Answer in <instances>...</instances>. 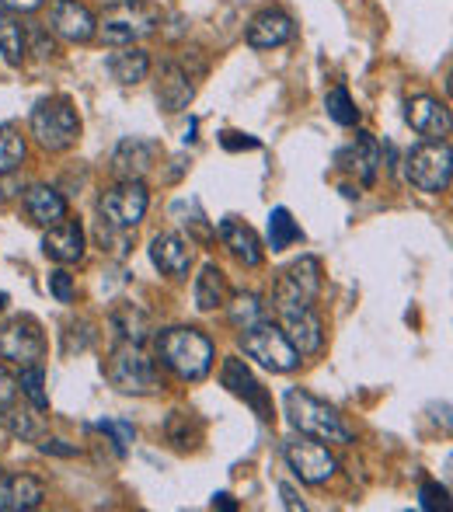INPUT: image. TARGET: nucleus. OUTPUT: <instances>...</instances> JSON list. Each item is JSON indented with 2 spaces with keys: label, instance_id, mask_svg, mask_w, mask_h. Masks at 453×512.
I'll return each mask as SVG.
<instances>
[{
  "label": "nucleus",
  "instance_id": "f257e3e1",
  "mask_svg": "<svg viewBox=\"0 0 453 512\" xmlns=\"http://www.w3.org/2000/svg\"><path fill=\"white\" fill-rule=\"evenodd\" d=\"M157 359L178 380H203L210 377L217 349L210 335H203L199 328H168L157 335Z\"/></svg>",
  "mask_w": 453,
  "mask_h": 512
},
{
  "label": "nucleus",
  "instance_id": "f03ea898",
  "mask_svg": "<svg viewBox=\"0 0 453 512\" xmlns=\"http://www.w3.org/2000/svg\"><path fill=\"white\" fill-rule=\"evenodd\" d=\"M283 408H286L290 425L300 432V436H311V439H318V443H352L349 422H345L328 401L293 387V391H286Z\"/></svg>",
  "mask_w": 453,
  "mask_h": 512
},
{
  "label": "nucleus",
  "instance_id": "7ed1b4c3",
  "mask_svg": "<svg viewBox=\"0 0 453 512\" xmlns=\"http://www.w3.org/2000/svg\"><path fill=\"white\" fill-rule=\"evenodd\" d=\"M164 21L161 7L147 4V0H115L98 18V32L109 46H136L140 39L157 32Z\"/></svg>",
  "mask_w": 453,
  "mask_h": 512
},
{
  "label": "nucleus",
  "instance_id": "20e7f679",
  "mask_svg": "<svg viewBox=\"0 0 453 512\" xmlns=\"http://www.w3.org/2000/svg\"><path fill=\"white\" fill-rule=\"evenodd\" d=\"M105 377L115 391L122 394H136V398H147V394L161 391V373L157 363L143 352V345L136 342H119L112 349L109 363H105Z\"/></svg>",
  "mask_w": 453,
  "mask_h": 512
},
{
  "label": "nucleus",
  "instance_id": "39448f33",
  "mask_svg": "<svg viewBox=\"0 0 453 512\" xmlns=\"http://www.w3.org/2000/svg\"><path fill=\"white\" fill-rule=\"evenodd\" d=\"M32 136L49 154H63V150L74 147L77 136H81V115H77L74 102L63 95L42 98L32 108Z\"/></svg>",
  "mask_w": 453,
  "mask_h": 512
},
{
  "label": "nucleus",
  "instance_id": "423d86ee",
  "mask_svg": "<svg viewBox=\"0 0 453 512\" xmlns=\"http://www.w3.org/2000/svg\"><path fill=\"white\" fill-rule=\"evenodd\" d=\"M241 349L248 359H255L258 366L272 373H293L300 366V352L290 345V338L283 335V328L272 321H258L251 328L241 331Z\"/></svg>",
  "mask_w": 453,
  "mask_h": 512
},
{
  "label": "nucleus",
  "instance_id": "0eeeda50",
  "mask_svg": "<svg viewBox=\"0 0 453 512\" xmlns=\"http://www.w3.org/2000/svg\"><path fill=\"white\" fill-rule=\"evenodd\" d=\"M321 297V262L314 255H304L297 262H290L276 276L272 286V304L283 314V310H300L314 307V300Z\"/></svg>",
  "mask_w": 453,
  "mask_h": 512
},
{
  "label": "nucleus",
  "instance_id": "6e6552de",
  "mask_svg": "<svg viewBox=\"0 0 453 512\" xmlns=\"http://www.w3.org/2000/svg\"><path fill=\"white\" fill-rule=\"evenodd\" d=\"M405 175L408 182L415 185L419 192H447L450 189V175H453V150L450 140H436V143H422L408 154L405 161Z\"/></svg>",
  "mask_w": 453,
  "mask_h": 512
},
{
  "label": "nucleus",
  "instance_id": "1a4fd4ad",
  "mask_svg": "<svg viewBox=\"0 0 453 512\" xmlns=\"http://www.w3.org/2000/svg\"><path fill=\"white\" fill-rule=\"evenodd\" d=\"M203 74H206V67H196V70L189 67V56H168V60L157 67V81H154L157 105H161L164 112H182V108H189Z\"/></svg>",
  "mask_w": 453,
  "mask_h": 512
},
{
  "label": "nucleus",
  "instance_id": "9d476101",
  "mask_svg": "<svg viewBox=\"0 0 453 512\" xmlns=\"http://www.w3.org/2000/svg\"><path fill=\"white\" fill-rule=\"evenodd\" d=\"M283 457L290 464V471L297 474L304 485H325L339 474V460L328 453V446H321L311 436H297L283 443Z\"/></svg>",
  "mask_w": 453,
  "mask_h": 512
},
{
  "label": "nucleus",
  "instance_id": "9b49d317",
  "mask_svg": "<svg viewBox=\"0 0 453 512\" xmlns=\"http://www.w3.org/2000/svg\"><path fill=\"white\" fill-rule=\"evenodd\" d=\"M0 359H11L18 366H32L46 359V335L42 324L28 314H18L0 324Z\"/></svg>",
  "mask_w": 453,
  "mask_h": 512
},
{
  "label": "nucleus",
  "instance_id": "f8f14e48",
  "mask_svg": "<svg viewBox=\"0 0 453 512\" xmlns=\"http://www.w3.org/2000/svg\"><path fill=\"white\" fill-rule=\"evenodd\" d=\"M147 206H150V192L143 182H119L115 189L105 192L98 199V216L102 223L109 227H119V230H136L147 216Z\"/></svg>",
  "mask_w": 453,
  "mask_h": 512
},
{
  "label": "nucleus",
  "instance_id": "ddd939ff",
  "mask_svg": "<svg viewBox=\"0 0 453 512\" xmlns=\"http://www.w3.org/2000/svg\"><path fill=\"white\" fill-rule=\"evenodd\" d=\"M157 157H164V147L157 140L126 136V140L112 150V175L119 178V182H143V178L154 171Z\"/></svg>",
  "mask_w": 453,
  "mask_h": 512
},
{
  "label": "nucleus",
  "instance_id": "4468645a",
  "mask_svg": "<svg viewBox=\"0 0 453 512\" xmlns=\"http://www.w3.org/2000/svg\"><path fill=\"white\" fill-rule=\"evenodd\" d=\"M335 164H339L345 175L356 178L359 185H373L380 175V168H384V147H380L377 136L356 133V140L335 154Z\"/></svg>",
  "mask_w": 453,
  "mask_h": 512
},
{
  "label": "nucleus",
  "instance_id": "2eb2a0df",
  "mask_svg": "<svg viewBox=\"0 0 453 512\" xmlns=\"http://www.w3.org/2000/svg\"><path fill=\"white\" fill-rule=\"evenodd\" d=\"M405 122L429 143L450 140V129H453L447 102H440V98H433V95L408 98V102H405Z\"/></svg>",
  "mask_w": 453,
  "mask_h": 512
},
{
  "label": "nucleus",
  "instance_id": "dca6fc26",
  "mask_svg": "<svg viewBox=\"0 0 453 512\" xmlns=\"http://www.w3.org/2000/svg\"><path fill=\"white\" fill-rule=\"evenodd\" d=\"M220 384H224L234 398H241L244 405L255 408V415L262 418V422H269V418H272L269 398H265V391H262V384L255 380V373L244 366V359H237V356L224 359V366H220Z\"/></svg>",
  "mask_w": 453,
  "mask_h": 512
},
{
  "label": "nucleus",
  "instance_id": "f3484780",
  "mask_svg": "<svg viewBox=\"0 0 453 512\" xmlns=\"http://www.w3.org/2000/svg\"><path fill=\"white\" fill-rule=\"evenodd\" d=\"M49 28L67 42H91L98 32V18L81 0H53V7H49Z\"/></svg>",
  "mask_w": 453,
  "mask_h": 512
},
{
  "label": "nucleus",
  "instance_id": "a211bd4d",
  "mask_svg": "<svg viewBox=\"0 0 453 512\" xmlns=\"http://www.w3.org/2000/svg\"><path fill=\"white\" fill-rule=\"evenodd\" d=\"M283 335L290 338V345L300 356H318L325 349V324L314 314V307H300V310H283Z\"/></svg>",
  "mask_w": 453,
  "mask_h": 512
},
{
  "label": "nucleus",
  "instance_id": "6ab92c4d",
  "mask_svg": "<svg viewBox=\"0 0 453 512\" xmlns=\"http://www.w3.org/2000/svg\"><path fill=\"white\" fill-rule=\"evenodd\" d=\"M150 262L161 276L185 279L192 269V241H185L182 234H157L150 241Z\"/></svg>",
  "mask_w": 453,
  "mask_h": 512
},
{
  "label": "nucleus",
  "instance_id": "aec40b11",
  "mask_svg": "<svg viewBox=\"0 0 453 512\" xmlns=\"http://www.w3.org/2000/svg\"><path fill=\"white\" fill-rule=\"evenodd\" d=\"M217 234H220V241H224V248L241 265H248V269H258V265L265 262L262 241H258V234L244 220H237V216H224V220H220V227H217Z\"/></svg>",
  "mask_w": 453,
  "mask_h": 512
},
{
  "label": "nucleus",
  "instance_id": "412c9836",
  "mask_svg": "<svg viewBox=\"0 0 453 512\" xmlns=\"http://www.w3.org/2000/svg\"><path fill=\"white\" fill-rule=\"evenodd\" d=\"M42 251L56 265H77L84 258V227L77 220L53 223V227H46V237H42Z\"/></svg>",
  "mask_w": 453,
  "mask_h": 512
},
{
  "label": "nucleus",
  "instance_id": "4be33fe9",
  "mask_svg": "<svg viewBox=\"0 0 453 512\" xmlns=\"http://www.w3.org/2000/svg\"><path fill=\"white\" fill-rule=\"evenodd\" d=\"M46 499V485L32 474H0V512L39 509Z\"/></svg>",
  "mask_w": 453,
  "mask_h": 512
},
{
  "label": "nucleus",
  "instance_id": "5701e85b",
  "mask_svg": "<svg viewBox=\"0 0 453 512\" xmlns=\"http://www.w3.org/2000/svg\"><path fill=\"white\" fill-rule=\"evenodd\" d=\"M297 35V25L286 11H262L248 25V46L251 49H276Z\"/></svg>",
  "mask_w": 453,
  "mask_h": 512
},
{
  "label": "nucleus",
  "instance_id": "b1692460",
  "mask_svg": "<svg viewBox=\"0 0 453 512\" xmlns=\"http://www.w3.org/2000/svg\"><path fill=\"white\" fill-rule=\"evenodd\" d=\"M25 209L32 216V223H39V227H53V223L67 220V199L53 185H32V189H25Z\"/></svg>",
  "mask_w": 453,
  "mask_h": 512
},
{
  "label": "nucleus",
  "instance_id": "393cba45",
  "mask_svg": "<svg viewBox=\"0 0 453 512\" xmlns=\"http://www.w3.org/2000/svg\"><path fill=\"white\" fill-rule=\"evenodd\" d=\"M109 321H112V331H115V338H119V342L143 345V342H147L150 331H154V324H150L147 310H143L140 304H126V300L112 307Z\"/></svg>",
  "mask_w": 453,
  "mask_h": 512
},
{
  "label": "nucleus",
  "instance_id": "a878e982",
  "mask_svg": "<svg viewBox=\"0 0 453 512\" xmlns=\"http://www.w3.org/2000/svg\"><path fill=\"white\" fill-rule=\"evenodd\" d=\"M109 74L119 84H140L150 74V56L136 46H115V53L109 56Z\"/></svg>",
  "mask_w": 453,
  "mask_h": 512
},
{
  "label": "nucleus",
  "instance_id": "bb28decb",
  "mask_svg": "<svg viewBox=\"0 0 453 512\" xmlns=\"http://www.w3.org/2000/svg\"><path fill=\"white\" fill-rule=\"evenodd\" d=\"M4 418H7V432L11 436H18L21 443H42V439L49 436V422H46V415H42L39 408H7L4 411Z\"/></svg>",
  "mask_w": 453,
  "mask_h": 512
},
{
  "label": "nucleus",
  "instance_id": "cd10ccee",
  "mask_svg": "<svg viewBox=\"0 0 453 512\" xmlns=\"http://www.w3.org/2000/svg\"><path fill=\"white\" fill-rule=\"evenodd\" d=\"M0 53L11 67H21L25 63V53H28V35H25V25L14 11L0 7Z\"/></svg>",
  "mask_w": 453,
  "mask_h": 512
},
{
  "label": "nucleus",
  "instance_id": "c85d7f7f",
  "mask_svg": "<svg viewBox=\"0 0 453 512\" xmlns=\"http://www.w3.org/2000/svg\"><path fill=\"white\" fill-rule=\"evenodd\" d=\"M227 300V276L220 272L217 262H206L203 272L196 276V310L210 314V310L224 307Z\"/></svg>",
  "mask_w": 453,
  "mask_h": 512
},
{
  "label": "nucleus",
  "instance_id": "c756f323",
  "mask_svg": "<svg viewBox=\"0 0 453 512\" xmlns=\"http://www.w3.org/2000/svg\"><path fill=\"white\" fill-rule=\"evenodd\" d=\"M168 439L178 450H192L203 439V422L192 411H171L168 415Z\"/></svg>",
  "mask_w": 453,
  "mask_h": 512
},
{
  "label": "nucleus",
  "instance_id": "7c9ffc66",
  "mask_svg": "<svg viewBox=\"0 0 453 512\" xmlns=\"http://www.w3.org/2000/svg\"><path fill=\"white\" fill-rule=\"evenodd\" d=\"M300 227H297V220H293V213L286 206H276L269 213V248L272 251H286L290 244H297L300 241Z\"/></svg>",
  "mask_w": 453,
  "mask_h": 512
},
{
  "label": "nucleus",
  "instance_id": "2f4dec72",
  "mask_svg": "<svg viewBox=\"0 0 453 512\" xmlns=\"http://www.w3.org/2000/svg\"><path fill=\"white\" fill-rule=\"evenodd\" d=\"M25 154V136L14 126H0V175H14L21 168V161H25Z\"/></svg>",
  "mask_w": 453,
  "mask_h": 512
},
{
  "label": "nucleus",
  "instance_id": "473e14b6",
  "mask_svg": "<svg viewBox=\"0 0 453 512\" xmlns=\"http://www.w3.org/2000/svg\"><path fill=\"white\" fill-rule=\"evenodd\" d=\"M18 391L25 394L39 411H49V394H46V370L42 363H32V366H21L18 373Z\"/></svg>",
  "mask_w": 453,
  "mask_h": 512
},
{
  "label": "nucleus",
  "instance_id": "72a5a7b5",
  "mask_svg": "<svg viewBox=\"0 0 453 512\" xmlns=\"http://www.w3.org/2000/svg\"><path fill=\"white\" fill-rule=\"evenodd\" d=\"M227 317L237 331H244V328H251V324L265 321V304L255 297V293H241V297H234L227 304Z\"/></svg>",
  "mask_w": 453,
  "mask_h": 512
},
{
  "label": "nucleus",
  "instance_id": "f704fd0d",
  "mask_svg": "<svg viewBox=\"0 0 453 512\" xmlns=\"http://www.w3.org/2000/svg\"><path fill=\"white\" fill-rule=\"evenodd\" d=\"M325 108H328V119L339 122V126H356V122H359V108H356V102H352V95L345 88L328 91Z\"/></svg>",
  "mask_w": 453,
  "mask_h": 512
},
{
  "label": "nucleus",
  "instance_id": "c9c22d12",
  "mask_svg": "<svg viewBox=\"0 0 453 512\" xmlns=\"http://www.w3.org/2000/svg\"><path fill=\"white\" fill-rule=\"evenodd\" d=\"M419 506H422V512H447L450 492L440 485V481H426V485L419 488Z\"/></svg>",
  "mask_w": 453,
  "mask_h": 512
},
{
  "label": "nucleus",
  "instance_id": "e433bc0d",
  "mask_svg": "<svg viewBox=\"0 0 453 512\" xmlns=\"http://www.w3.org/2000/svg\"><path fill=\"white\" fill-rule=\"evenodd\" d=\"M98 241H102V251H112L115 258H122L129 251V230L109 227V223L98 220Z\"/></svg>",
  "mask_w": 453,
  "mask_h": 512
},
{
  "label": "nucleus",
  "instance_id": "4c0bfd02",
  "mask_svg": "<svg viewBox=\"0 0 453 512\" xmlns=\"http://www.w3.org/2000/svg\"><path fill=\"white\" fill-rule=\"evenodd\" d=\"M98 432H105V436H112V443H115V453H126L129 450V443H133V436H136V429L129 422H109V418H105V422H98L95 425Z\"/></svg>",
  "mask_w": 453,
  "mask_h": 512
},
{
  "label": "nucleus",
  "instance_id": "58836bf2",
  "mask_svg": "<svg viewBox=\"0 0 453 512\" xmlns=\"http://www.w3.org/2000/svg\"><path fill=\"white\" fill-rule=\"evenodd\" d=\"M49 293H53L60 304H74V276L67 269L49 272Z\"/></svg>",
  "mask_w": 453,
  "mask_h": 512
},
{
  "label": "nucleus",
  "instance_id": "ea45409f",
  "mask_svg": "<svg viewBox=\"0 0 453 512\" xmlns=\"http://www.w3.org/2000/svg\"><path fill=\"white\" fill-rule=\"evenodd\" d=\"M14 398H18V380H14L4 366H0V415L14 405Z\"/></svg>",
  "mask_w": 453,
  "mask_h": 512
},
{
  "label": "nucleus",
  "instance_id": "a19ab883",
  "mask_svg": "<svg viewBox=\"0 0 453 512\" xmlns=\"http://www.w3.org/2000/svg\"><path fill=\"white\" fill-rule=\"evenodd\" d=\"M220 143H224V150H258L255 136L244 133H220Z\"/></svg>",
  "mask_w": 453,
  "mask_h": 512
},
{
  "label": "nucleus",
  "instance_id": "79ce46f5",
  "mask_svg": "<svg viewBox=\"0 0 453 512\" xmlns=\"http://www.w3.org/2000/svg\"><path fill=\"white\" fill-rule=\"evenodd\" d=\"M39 450L46 453V457H77V446H67L63 439H42Z\"/></svg>",
  "mask_w": 453,
  "mask_h": 512
},
{
  "label": "nucleus",
  "instance_id": "37998d69",
  "mask_svg": "<svg viewBox=\"0 0 453 512\" xmlns=\"http://www.w3.org/2000/svg\"><path fill=\"white\" fill-rule=\"evenodd\" d=\"M42 4H46V0H0V7H7V11H14V14H32V11H39Z\"/></svg>",
  "mask_w": 453,
  "mask_h": 512
},
{
  "label": "nucleus",
  "instance_id": "c03bdc74",
  "mask_svg": "<svg viewBox=\"0 0 453 512\" xmlns=\"http://www.w3.org/2000/svg\"><path fill=\"white\" fill-rule=\"evenodd\" d=\"M18 192H21V185L14 182L11 175H0V206H7V203H11V199L18 196Z\"/></svg>",
  "mask_w": 453,
  "mask_h": 512
},
{
  "label": "nucleus",
  "instance_id": "a18cd8bd",
  "mask_svg": "<svg viewBox=\"0 0 453 512\" xmlns=\"http://www.w3.org/2000/svg\"><path fill=\"white\" fill-rule=\"evenodd\" d=\"M279 495H283V506H286V509H300V512L307 509V502H304V499H297V492H293L290 485H279Z\"/></svg>",
  "mask_w": 453,
  "mask_h": 512
},
{
  "label": "nucleus",
  "instance_id": "49530a36",
  "mask_svg": "<svg viewBox=\"0 0 453 512\" xmlns=\"http://www.w3.org/2000/svg\"><path fill=\"white\" fill-rule=\"evenodd\" d=\"M213 509H220V512H237V502H234V495H227V492H220V495H213V502H210Z\"/></svg>",
  "mask_w": 453,
  "mask_h": 512
},
{
  "label": "nucleus",
  "instance_id": "de8ad7c7",
  "mask_svg": "<svg viewBox=\"0 0 453 512\" xmlns=\"http://www.w3.org/2000/svg\"><path fill=\"white\" fill-rule=\"evenodd\" d=\"M7 436H11V432H7V425H0V450L7 446Z\"/></svg>",
  "mask_w": 453,
  "mask_h": 512
},
{
  "label": "nucleus",
  "instance_id": "09e8293b",
  "mask_svg": "<svg viewBox=\"0 0 453 512\" xmlns=\"http://www.w3.org/2000/svg\"><path fill=\"white\" fill-rule=\"evenodd\" d=\"M4 307H7V293L0 290V310H4Z\"/></svg>",
  "mask_w": 453,
  "mask_h": 512
}]
</instances>
